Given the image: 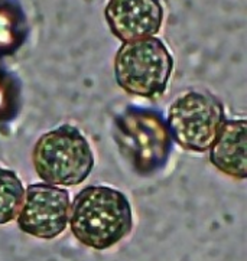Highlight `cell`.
Returning <instances> with one entry per match:
<instances>
[{
    "instance_id": "6da1fadb",
    "label": "cell",
    "mask_w": 247,
    "mask_h": 261,
    "mask_svg": "<svg viewBox=\"0 0 247 261\" xmlns=\"http://www.w3.org/2000/svg\"><path fill=\"white\" fill-rule=\"evenodd\" d=\"M69 227L81 244L107 250L133 228V214L126 195L110 186H87L69 206Z\"/></svg>"
},
{
    "instance_id": "7a4b0ae2",
    "label": "cell",
    "mask_w": 247,
    "mask_h": 261,
    "mask_svg": "<svg viewBox=\"0 0 247 261\" xmlns=\"http://www.w3.org/2000/svg\"><path fill=\"white\" fill-rule=\"evenodd\" d=\"M32 162L38 176L48 185L76 186L91 173L94 154L77 127L64 124L39 137Z\"/></svg>"
},
{
    "instance_id": "3957f363",
    "label": "cell",
    "mask_w": 247,
    "mask_h": 261,
    "mask_svg": "<svg viewBox=\"0 0 247 261\" xmlns=\"http://www.w3.org/2000/svg\"><path fill=\"white\" fill-rule=\"evenodd\" d=\"M174 68L168 48L156 38L126 42L114 59L117 84L132 95L161 97L166 90Z\"/></svg>"
},
{
    "instance_id": "277c9868",
    "label": "cell",
    "mask_w": 247,
    "mask_h": 261,
    "mask_svg": "<svg viewBox=\"0 0 247 261\" xmlns=\"http://www.w3.org/2000/svg\"><path fill=\"white\" fill-rule=\"evenodd\" d=\"M224 121V111L213 95L198 91L184 94L170 104L168 128L174 140L191 152H205Z\"/></svg>"
},
{
    "instance_id": "5b68a950",
    "label": "cell",
    "mask_w": 247,
    "mask_h": 261,
    "mask_svg": "<svg viewBox=\"0 0 247 261\" xmlns=\"http://www.w3.org/2000/svg\"><path fill=\"white\" fill-rule=\"evenodd\" d=\"M69 217V195L48 184L28 186L17 214L19 228L35 238L52 240L64 232Z\"/></svg>"
},
{
    "instance_id": "8992f818",
    "label": "cell",
    "mask_w": 247,
    "mask_h": 261,
    "mask_svg": "<svg viewBox=\"0 0 247 261\" xmlns=\"http://www.w3.org/2000/svg\"><path fill=\"white\" fill-rule=\"evenodd\" d=\"M106 19L119 39L132 42L152 38L159 32L163 8L159 0H109Z\"/></svg>"
},
{
    "instance_id": "52a82bcc",
    "label": "cell",
    "mask_w": 247,
    "mask_h": 261,
    "mask_svg": "<svg viewBox=\"0 0 247 261\" xmlns=\"http://www.w3.org/2000/svg\"><path fill=\"white\" fill-rule=\"evenodd\" d=\"M246 120H224L210 146V160L215 168L231 177L247 175Z\"/></svg>"
},
{
    "instance_id": "ba28073f",
    "label": "cell",
    "mask_w": 247,
    "mask_h": 261,
    "mask_svg": "<svg viewBox=\"0 0 247 261\" xmlns=\"http://www.w3.org/2000/svg\"><path fill=\"white\" fill-rule=\"evenodd\" d=\"M23 195L25 191L16 173L0 168V225L16 218Z\"/></svg>"
},
{
    "instance_id": "9c48e42d",
    "label": "cell",
    "mask_w": 247,
    "mask_h": 261,
    "mask_svg": "<svg viewBox=\"0 0 247 261\" xmlns=\"http://www.w3.org/2000/svg\"><path fill=\"white\" fill-rule=\"evenodd\" d=\"M10 36V23L8 17L2 16L0 13V43H6L5 41Z\"/></svg>"
}]
</instances>
